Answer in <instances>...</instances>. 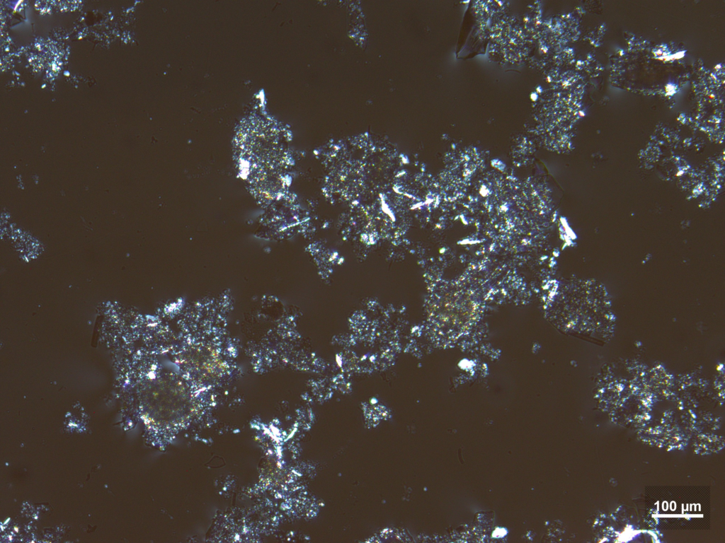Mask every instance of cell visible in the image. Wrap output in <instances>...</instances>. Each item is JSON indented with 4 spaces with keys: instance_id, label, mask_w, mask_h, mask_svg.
<instances>
[{
    "instance_id": "3",
    "label": "cell",
    "mask_w": 725,
    "mask_h": 543,
    "mask_svg": "<svg viewBox=\"0 0 725 543\" xmlns=\"http://www.w3.org/2000/svg\"><path fill=\"white\" fill-rule=\"evenodd\" d=\"M443 300L440 317H443V323L453 332L467 327L474 314V301L465 296H453L452 298Z\"/></svg>"
},
{
    "instance_id": "2",
    "label": "cell",
    "mask_w": 725,
    "mask_h": 543,
    "mask_svg": "<svg viewBox=\"0 0 725 543\" xmlns=\"http://www.w3.org/2000/svg\"><path fill=\"white\" fill-rule=\"evenodd\" d=\"M232 308L227 296L197 301L178 312L170 356L180 373L198 386L215 390L238 373L237 348L227 328Z\"/></svg>"
},
{
    "instance_id": "1",
    "label": "cell",
    "mask_w": 725,
    "mask_h": 543,
    "mask_svg": "<svg viewBox=\"0 0 725 543\" xmlns=\"http://www.w3.org/2000/svg\"><path fill=\"white\" fill-rule=\"evenodd\" d=\"M169 346L154 339H137L113 358L122 390L144 426L147 442L164 450L177 437L210 414L215 391L198 386L164 361Z\"/></svg>"
}]
</instances>
